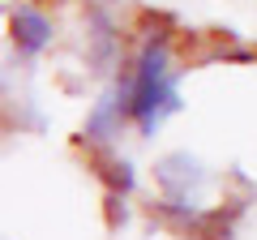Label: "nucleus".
<instances>
[{
	"label": "nucleus",
	"mask_w": 257,
	"mask_h": 240,
	"mask_svg": "<svg viewBox=\"0 0 257 240\" xmlns=\"http://www.w3.org/2000/svg\"><path fill=\"white\" fill-rule=\"evenodd\" d=\"M172 111H180V94H176L172 69H167V35H155V39H146L138 65H133L128 116L138 120L142 133H155Z\"/></svg>",
	"instance_id": "nucleus-1"
},
{
	"label": "nucleus",
	"mask_w": 257,
	"mask_h": 240,
	"mask_svg": "<svg viewBox=\"0 0 257 240\" xmlns=\"http://www.w3.org/2000/svg\"><path fill=\"white\" fill-rule=\"evenodd\" d=\"M47 39H52V22H47L35 5H18V9H13V43H18V52L35 56V52L47 47Z\"/></svg>",
	"instance_id": "nucleus-2"
}]
</instances>
